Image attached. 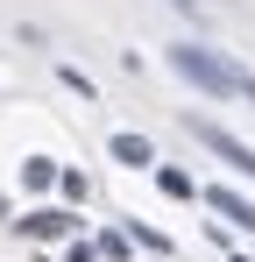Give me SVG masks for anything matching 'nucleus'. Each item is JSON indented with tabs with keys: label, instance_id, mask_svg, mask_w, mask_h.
<instances>
[{
	"label": "nucleus",
	"instance_id": "1",
	"mask_svg": "<svg viewBox=\"0 0 255 262\" xmlns=\"http://www.w3.org/2000/svg\"><path fill=\"white\" fill-rule=\"evenodd\" d=\"M170 71L192 78L199 92H213V99H248V85H255L241 64H227L220 50H199V43H177V50H170Z\"/></svg>",
	"mask_w": 255,
	"mask_h": 262
},
{
	"label": "nucleus",
	"instance_id": "2",
	"mask_svg": "<svg viewBox=\"0 0 255 262\" xmlns=\"http://www.w3.org/2000/svg\"><path fill=\"white\" fill-rule=\"evenodd\" d=\"M192 135L206 142V149L220 156V163H234L241 177H255V149H248V142H234V135H227V128H213V121H192Z\"/></svg>",
	"mask_w": 255,
	"mask_h": 262
},
{
	"label": "nucleus",
	"instance_id": "3",
	"mask_svg": "<svg viewBox=\"0 0 255 262\" xmlns=\"http://www.w3.org/2000/svg\"><path fill=\"white\" fill-rule=\"evenodd\" d=\"M206 206H213L220 220H234L241 234H255V206L241 199V191H227V184H213V191H206Z\"/></svg>",
	"mask_w": 255,
	"mask_h": 262
},
{
	"label": "nucleus",
	"instance_id": "4",
	"mask_svg": "<svg viewBox=\"0 0 255 262\" xmlns=\"http://www.w3.org/2000/svg\"><path fill=\"white\" fill-rule=\"evenodd\" d=\"M14 227H22V234H36V241H57V234H71V213H64V206H36V213L14 220Z\"/></svg>",
	"mask_w": 255,
	"mask_h": 262
},
{
	"label": "nucleus",
	"instance_id": "5",
	"mask_svg": "<svg viewBox=\"0 0 255 262\" xmlns=\"http://www.w3.org/2000/svg\"><path fill=\"white\" fill-rule=\"evenodd\" d=\"M114 163H128V170H149V163H156V149H149L142 135H114Z\"/></svg>",
	"mask_w": 255,
	"mask_h": 262
},
{
	"label": "nucleus",
	"instance_id": "6",
	"mask_svg": "<svg viewBox=\"0 0 255 262\" xmlns=\"http://www.w3.org/2000/svg\"><path fill=\"white\" fill-rule=\"evenodd\" d=\"M22 184H29V191H50V184H57V163H50V156H29V163H22Z\"/></svg>",
	"mask_w": 255,
	"mask_h": 262
},
{
	"label": "nucleus",
	"instance_id": "7",
	"mask_svg": "<svg viewBox=\"0 0 255 262\" xmlns=\"http://www.w3.org/2000/svg\"><path fill=\"white\" fill-rule=\"evenodd\" d=\"M156 184H163L170 199H184V191H192V177H184V170H156Z\"/></svg>",
	"mask_w": 255,
	"mask_h": 262
},
{
	"label": "nucleus",
	"instance_id": "8",
	"mask_svg": "<svg viewBox=\"0 0 255 262\" xmlns=\"http://www.w3.org/2000/svg\"><path fill=\"white\" fill-rule=\"evenodd\" d=\"M170 7H177V14H192V21H199V0H170Z\"/></svg>",
	"mask_w": 255,
	"mask_h": 262
},
{
	"label": "nucleus",
	"instance_id": "9",
	"mask_svg": "<svg viewBox=\"0 0 255 262\" xmlns=\"http://www.w3.org/2000/svg\"><path fill=\"white\" fill-rule=\"evenodd\" d=\"M234 262H248V255H234Z\"/></svg>",
	"mask_w": 255,
	"mask_h": 262
}]
</instances>
